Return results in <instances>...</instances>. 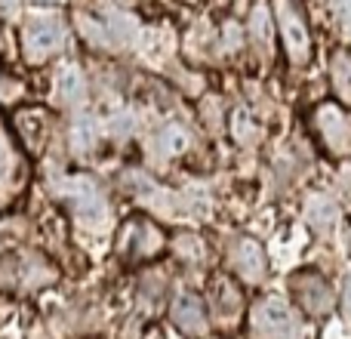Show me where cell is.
<instances>
[{"label":"cell","instance_id":"6da1fadb","mask_svg":"<svg viewBox=\"0 0 351 339\" xmlns=\"http://www.w3.org/2000/svg\"><path fill=\"white\" fill-rule=\"evenodd\" d=\"M274 28L280 31V43L290 65L302 68L311 59V31L302 0H274Z\"/></svg>","mask_w":351,"mask_h":339},{"label":"cell","instance_id":"7a4b0ae2","mask_svg":"<svg viewBox=\"0 0 351 339\" xmlns=\"http://www.w3.org/2000/svg\"><path fill=\"white\" fill-rule=\"evenodd\" d=\"M253 339H302V324L280 299H259L250 312Z\"/></svg>","mask_w":351,"mask_h":339},{"label":"cell","instance_id":"3957f363","mask_svg":"<svg viewBox=\"0 0 351 339\" xmlns=\"http://www.w3.org/2000/svg\"><path fill=\"white\" fill-rule=\"evenodd\" d=\"M315 124H317V133H321L330 154H336V158L351 154V121L339 105L324 102L321 108L315 111Z\"/></svg>","mask_w":351,"mask_h":339},{"label":"cell","instance_id":"277c9868","mask_svg":"<svg viewBox=\"0 0 351 339\" xmlns=\"http://www.w3.org/2000/svg\"><path fill=\"white\" fill-rule=\"evenodd\" d=\"M290 287L296 293L299 305L305 309V315L324 318L333 309V290H330V284L317 272H296L290 278Z\"/></svg>","mask_w":351,"mask_h":339},{"label":"cell","instance_id":"5b68a950","mask_svg":"<svg viewBox=\"0 0 351 339\" xmlns=\"http://www.w3.org/2000/svg\"><path fill=\"white\" fill-rule=\"evenodd\" d=\"M228 266L231 272H237L243 281L250 284H259L268 274V259L262 244H256L253 237H234L228 247Z\"/></svg>","mask_w":351,"mask_h":339},{"label":"cell","instance_id":"8992f818","mask_svg":"<svg viewBox=\"0 0 351 339\" xmlns=\"http://www.w3.org/2000/svg\"><path fill=\"white\" fill-rule=\"evenodd\" d=\"M68 198H71V210L74 216L80 219L84 225H102L105 216H108V207H105L102 194H99V188L93 185L90 179H71L68 182Z\"/></svg>","mask_w":351,"mask_h":339},{"label":"cell","instance_id":"52a82bcc","mask_svg":"<svg viewBox=\"0 0 351 339\" xmlns=\"http://www.w3.org/2000/svg\"><path fill=\"white\" fill-rule=\"evenodd\" d=\"M62 37H65V31L56 19H34L25 28V53H28V59L40 62L62 47Z\"/></svg>","mask_w":351,"mask_h":339},{"label":"cell","instance_id":"ba28073f","mask_svg":"<svg viewBox=\"0 0 351 339\" xmlns=\"http://www.w3.org/2000/svg\"><path fill=\"white\" fill-rule=\"evenodd\" d=\"M170 318L176 327L188 336H204L206 330H210V324H206V309L194 293H179V296L173 299Z\"/></svg>","mask_w":351,"mask_h":339},{"label":"cell","instance_id":"9c48e42d","mask_svg":"<svg viewBox=\"0 0 351 339\" xmlns=\"http://www.w3.org/2000/svg\"><path fill=\"white\" fill-rule=\"evenodd\" d=\"M305 219H308V225L317 235H330L336 229V222H339V204L333 198H327V194H311L305 200Z\"/></svg>","mask_w":351,"mask_h":339},{"label":"cell","instance_id":"30bf717a","mask_svg":"<svg viewBox=\"0 0 351 339\" xmlns=\"http://www.w3.org/2000/svg\"><path fill=\"white\" fill-rule=\"evenodd\" d=\"M123 247L133 256H152L160 250V231L152 222L139 219V222H130L123 231Z\"/></svg>","mask_w":351,"mask_h":339},{"label":"cell","instance_id":"8fae6325","mask_svg":"<svg viewBox=\"0 0 351 339\" xmlns=\"http://www.w3.org/2000/svg\"><path fill=\"white\" fill-rule=\"evenodd\" d=\"M250 40L262 53H271L274 47V16L268 10V3H262V0L253 3V10H250Z\"/></svg>","mask_w":351,"mask_h":339},{"label":"cell","instance_id":"7c38bea8","mask_svg":"<svg viewBox=\"0 0 351 339\" xmlns=\"http://www.w3.org/2000/svg\"><path fill=\"white\" fill-rule=\"evenodd\" d=\"M330 71H333V90L342 102H351V53L339 49L330 62Z\"/></svg>","mask_w":351,"mask_h":339},{"label":"cell","instance_id":"4fadbf2b","mask_svg":"<svg viewBox=\"0 0 351 339\" xmlns=\"http://www.w3.org/2000/svg\"><path fill=\"white\" fill-rule=\"evenodd\" d=\"M56 96H59L62 102H77V99L84 96V78H80V71L74 65L59 71V78H56Z\"/></svg>","mask_w":351,"mask_h":339},{"label":"cell","instance_id":"5bb4252c","mask_svg":"<svg viewBox=\"0 0 351 339\" xmlns=\"http://www.w3.org/2000/svg\"><path fill=\"white\" fill-rule=\"evenodd\" d=\"M158 145H160V152L164 154H182L188 148V133L182 127H167L164 133H160V139H158Z\"/></svg>","mask_w":351,"mask_h":339},{"label":"cell","instance_id":"9a60e30c","mask_svg":"<svg viewBox=\"0 0 351 339\" xmlns=\"http://www.w3.org/2000/svg\"><path fill=\"white\" fill-rule=\"evenodd\" d=\"M216 303H219V315H228V312H234L237 305H241V296H237V290L228 284V281H219L216 284Z\"/></svg>","mask_w":351,"mask_h":339},{"label":"cell","instance_id":"2e32d148","mask_svg":"<svg viewBox=\"0 0 351 339\" xmlns=\"http://www.w3.org/2000/svg\"><path fill=\"white\" fill-rule=\"evenodd\" d=\"M176 250H179V256H185V259L197 262L200 256H204V247H200V241L194 235H182L179 241H176Z\"/></svg>","mask_w":351,"mask_h":339},{"label":"cell","instance_id":"e0dca14e","mask_svg":"<svg viewBox=\"0 0 351 339\" xmlns=\"http://www.w3.org/2000/svg\"><path fill=\"white\" fill-rule=\"evenodd\" d=\"M10 179H12V148L6 142L3 130H0V185H6Z\"/></svg>","mask_w":351,"mask_h":339},{"label":"cell","instance_id":"ac0fdd59","mask_svg":"<svg viewBox=\"0 0 351 339\" xmlns=\"http://www.w3.org/2000/svg\"><path fill=\"white\" fill-rule=\"evenodd\" d=\"M336 22H339L342 37L351 43V0H336Z\"/></svg>","mask_w":351,"mask_h":339},{"label":"cell","instance_id":"d6986e66","mask_svg":"<svg viewBox=\"0 0 351 339\" xmlns=\"http://www.w3.org/2000/svg\"><path fill=\"white\" fill-rule=\"evenodd\" d=\"M93 127L90 124H77V127H74V142H77V148H90L93 145Z\"/></svg>","mask_w":351,"mask_h":339},{"label":"cell","instance_id":"ffe728a7","mask_svg":"<svg viewBox=\"0 0 351 339\" xmlns=\"http://www.w3.org/2000/svg\"><path fill=\"white\" fill-rule=\"evenodd\" d=\"M0 16L16 19L19 16V0H0Z\"/></svg>","mask_w":351,"mask_h":339},{"label":"cell","instance_id":"44dd1931","mask_svg":"<svg viewBox=\"0 0 351 339\" xmlns=\"http://www.w3.org/2000/svg\"><path fill=\"white\" fill-rule=\"evenodd\" d=\"M342 309H346V318L351 321V274L346 278V293H342Z\"/></svg>","mask_w":351,"mask_h":339},{"label":"cell","instance_id":"7402d4cb","mask_svg":"<svg viewBox=\"0 0 351 339\" xmlns=\"http://www.w3.org/2000/svg\"><path fill=\"white\" fill-rule=\"evenodd\" d=\"M182 3H197V0H182Z\"/></svg>","mask_w":351,"mask_h":339},{"label":"cell","instance_id":"603a6c76","mask_svg":"<svg viewBox=\"0 0 351 339\" xmlns=\"http://www.w3.org/2000/svg\"><path fill=\"white\" fill-rule=\"evenodd\" d=\"M0 43H3V34H0Z\"/></svg>","mask_w":351,"mask_h":339}]
</instances>
